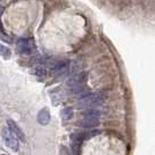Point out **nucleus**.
<instances>
[{"instance_id":"nucleus-1","label":"nucleus","mask_w":155,"mask_h":155,"mask_svg":"<svg viewBox=\"0 0 155 155\" xmlns=\"http://www.w3.org/2000/svg\"><path fill=\"white\" fill-rule=\"evenodd\" d=\"M1 137H2L4 142H5V145H6L7 147H9L14 152H16L19 149L18 138L9 131V129H2V131H1Z\"/></svg>"},{"instance_id":"nucleus-2","label":"nucleus","mask_w":155,"mask_h":155,"mask_svg":"<svg viewBox=\"0 0 155 155\" xmlns=\"http://www.w3.org/2000/svg\"><path fill=\"white\" fill-rule=\"evenodd\" d=\"M16 49L22 54H31L35 51V44L31 38H21L16 43Z\"/></svg>"},{"instance_id":"nucleus-3","label":"nucleus","mask_w":155,"mask_h":155,"mask_svg":"<svg viewBox=\"0 0 155 155\" xmlns=\"http://www.w3.org/2000/svg\"><path fill=\"white\" fill-rule=\"evenodd\" d=\"M7 124H8L9 131L13 133L14 136L16 137L18 139H20V140H22V141H26V136H25L23 131L20 129V126L18 124L15 123L14 120H12V119H8V120H7Z\"/></svg>"},{"instance_id":"nucleus-4","label":"nucleus","mask_w":155,"mask_h":155,"mask_svg":"<svg viewBox=\"0 0 155 155\" xmlns=\"http://www.w3.org/2000/svg\"><path fill=\"white\" fill-rule=\"evenodd\" d=\"M50 120H51V114H50V111H49L48 108H43L38 112V115H37V122L41 125L45 126V125H48V124L50 123Z\"/></svg>"},{"instance_id":"nucleus-5","label":"nucleus","mask_w":155,"mask_h":155,"mask_svg":"<svg viewBox=\"0 0 155 155\" xmlns=\"http://www.w3.org/2000/svg\"><path fill=\"white\" fill-rule=\"evenodd\" d=\"M73 115H74V110H73V108H71V107L65 108V109L61 110V118H63L64 120L71 119L72 117H73Z\"/></svg>"},{"instance_id":"nucleus-6","label":"nucleus","mask_w":155,"mask_h":155,"mask_svg":"<svg viewBox=\"0 0 155 155\" xmlns=\"http://www.w3.org/2000/svg\"><path fill=\"white\" fill-rule=\"evenodd\" d=\"M35 74L38 78L44 79V78H46V75H48V72H46V70L43 66H38V67H36V70H35Z\"/></svg>"},{"instance_id":"nucleus-7","label":"nucleus","mask_w":155,"mask_h":155,"mask_svg":"<svg viewBox=\"0 0 155 155\" xmlns=\"http://www.w3.org/2000/svg\"><path fill=\"white\" fill-rule=\"evenodd\" d=\"M0 56H1V57H6V58H8V57L11 56V51H9V49L0 44Z\"/></svg>"},{"instance_id":"nucleus-8","label":"nucleus","mask_w":155,"mask_h":155,"mask_svg":"<svg viewBox=\"0 0 155 155\" xmlns=\"http://www.w3.org/2000/svg\"><path fill=\"white\" fill-rule=\"evenodd\" d=\"M0 38L5 39L6 42H12V39L9 38V36H8L6 32H5L4 28H2V26H1V23H0Z\"/></svg>"},{"instance_id":"nucleus-9","label":"nucleus","mask_w":155,"mask_h":155,"mask_svg":"<svg viewBox=\"0 0 155 155\" xmlns=\"http://www.w3.org/2000/svg\"><path fill=\"white\" fill-rule=\"evenodd\" d=\"M2 12H4V8H2V7H0V16H1V14H2Z\"/></svg>"}]
</instances>
